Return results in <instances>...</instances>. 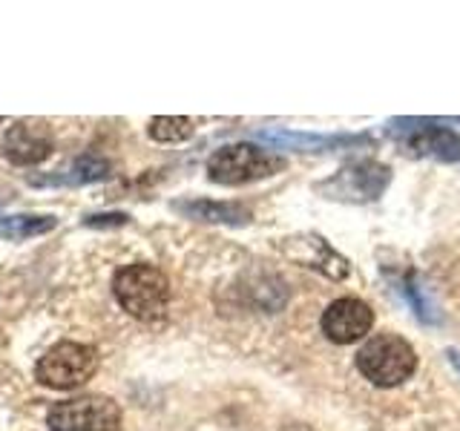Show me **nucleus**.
<instances>
[{"label":"nucleus","mask_w":460,"mask_h":431,"mask_svg":"<svg viewBox=\"0 0 460 431\" xmlns=\"http://www.w3.org/2000/svg\"><path fill=\"white\" fill-rule=\"evenodd\" d=\"M193 121L181 119V115H155L150 121V138L162 141V144H176V141H187L193 136Z\"/></svg>","instance_id":"obj_13"},{"label":"nucleus","mask_w":460,"mask_h":431,"mask_svg":"<svg viewBox=\"0 0 460 431\" xmlns=\"http://www.w3.org/2000/svg\"><path fill=\"white\" fill-rule=\"evenodd\" d=\"M172 207L199 222H216V224H248L251 222V210L244 205H236V201L196 198V201H176Z\"/></svg>","instance_id":"obj_9"},{"label":"nucleus","mask_w":460,"mask_h":431,"mask_svg":"<svg viewBox=\"0 0 460 431\" xmlns=\"http://www.w3.org/2000/svg\"><path fill=\"white\" fill-rule=\"evenodd\" d=\"M357 368L374 385L392 388L409 380L417 368V354L411 345L397 334L371 337L357 354Z\"/></svg>","instance_id":"obj_3"},{"label":"nucleus","mask_w":460,"mask_h":431,"mask_svg":"<svg viewBox=\"0 0 460 431\" xmlns=\"http://www.w3.org/2000/svg\"><path fill=\"white\" fill-rule=\"evenodd\" d=\"M52 133L43 121H14L4 136V155L18 167H32L52 155Z\"/></svg>","instance_id":"obj_8"},{"label":"nucleus","mask_w":460,"mask_h":431,"mask_svg":"<svg viewBox=\"0 0 460 431\" xmlns=\"http://www.w3.org/2000/svg\"><path fill=\"white\" fill-rule=\"evenodd\" d=\"M388 179H392V170H388L385 164L354 162V164H345L334 179L320 184V190H325L331 198L371 201L385 190Z\"/></svg>","instance_id":"obj_6"},{"label":"nucleus","mask_w":460,"mask_h":431,"mask_svg":"<svg viewBox=\"0 0 460 431\" xmlns=\"http://www.w3.org/2000/svg\"><path fill=\"white\" fill-rule=\"evenodd\" d=\"M411 147L423 155H435L440 162H457L460 158V138L443 127H426L411 136Z\"/></svg>","instance_id":"obj_10"},{"label":"nucleus","mask_w":460,"mask_h":431,"mask_svg":"<svg viewBox=\"0 0 460 431\" xmlns=\"http://www.w3.org/2000/svg\"><path fill=\"white\" fill-rule=\"evenodd\" d=\"M127 222H129L127 213H101V216H86L84 224H90V227H121Z\"/></svg>","instance_id":"obj_14"},{"label":"nucleus","mask_w":460,"mask_h":431,"mask_svg":"<svg viewBox=\"0 0 460 431\" xmlns=\"http://www.w3.org/2000/svg\"><path fill=\"white\" fill-rule=\"evenodd\" d=\"M374 325V311L363 299L342 296L331 302L323 313V334L337 345H351L363 339Z\"/></svg>","instance_id":"obj_7"},{"label":"nucleus","mask_w":460,"mask_h":431,"mask_svg":"<svg viewBox=\"0 0 460 431\" xmlns=\"http://www.w3.org/2000/svg\"><path fill=\"white\" fill-rule=\"evenodd\" d=\"M107 172H110V162H107V158L86 153V155H78L75 162L69 164L66 176L40 179V181H35V184H90V181L104 179Z\"/></svg>","instance_id":"obj_11"},{"label":"nucleus","mask_w":460,"mask_h":431,"mask_svg":"<svg viewBox=\"0 0 460 431\" xmlns=\"http://www.w3.org/2000/svg\"><path fill=\"white\" fill-rule=\"evenodd\" d=\"M47 420L52 431H119L124 417L115 400L90 394L55 402Z\"/></svg>","instance_id":"obj_5"},{"label":"nucleus","mask_w":460,"mask_h":431,"mask_svg":"<svg viewBox=\"0 0 460 431\" xmlns=\"http://www.w3.org/2000/svg\"><path fill=\"white\" fill-rule=\"evenodd\" d=\"M279 170H285V158L256 147V144H227V147L216 150L208 162L210 181L225 187H239L277 176Z\"/></svg>","instance_id":"obj_2"},{"label":"nucleus","mask_w":460,"mask_h":431,"mask_svg":"<svg viewBox=\"0 0 460 431\" xmlns=\"http://www.w3.org/2000/svg\"><path fill=\"white\" fill-rule=\"evenodd\" d=\"M112 294L119 305L138 322H162L170 305V282L147 262L127 265L112 277Z\"/></svg>","instance_id":"obj_1"},{"label":"nucleus","mask_w":460,"mask_h":431,"mask_svg":"<svg viewBox=\"0 0 460 431\" xmlns=\"http://www.w3.org/2000/svg\"><path fill=\"white\" fill-rule=\"evenodd\" d=\"M95 371H98V348L84 342H58L38 359L35 377L43 385L58 388V391H69V388L93 380Z\"/></svg>","instance_id":"obj_4"},{"label":"nucleus","mask_w":460,"mask_h":431,"mask_svg":"<svg viewBox=\"0 0 460 431\" xmlns=\"http://www.w3.org/2000/svg\"><path fill=\"white\" fill-rule=\"evenodd\" d=\"M0 124H4V119H0Z\"/></svg>","instance_id":"obj_15"},{"label":"nucleus","mask_w":460,"mask_h":431,"mask_svg":"<svg viewBox=\"0 0 460 431\" xmlns=\"http://www.w3.org/2000/svg\"><path fill=\"white\" fill-rule=\"evenodd\" d=\"M58 224L55 216H0V236L6 239H29V236H40L49 233V230Z\"/></svg>","instance_id":"obj_12"}]
</instances>
